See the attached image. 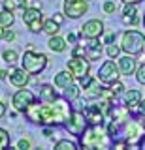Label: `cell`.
Listing matches in <instances>:
<instances>
[{
	"label": "cell",
	"mask_w": 145,
	"mask_h": 150,
	"mask_svg": "<svg viewBox=\"0 0 145 150\" xmlns=\"http://www.w3.org/2000/svg\"><path fill=\"white\" fill-rule=\"evenodd\" d=\"M47 47L53 53H64L66 47H68V41H66V38H60L59 34H55V36H49Z\"/></svg>",
	"instance_id": "17"
},
{
	"label": "cell",
	"mask_w": 145,
	"mask_h": 150,
	"mask_svg": "<svg viewBox=\"0 0 145 150\" xmlns=\"http://www.w3.org/2000/svg\"><path fill=\"white\" fill-rule=\"evenodd\" d=\"M138 112H139L141 116H145V100L139 101V105H138Z\"/></svg>",
	"instance_id": "39"
},
{
	"label": "cell",
	"mask_w": 145,
	"mask_h": 150,
	"mask_svg": "<svg viewBox=\"0 0 145 150\" xmlns=\"http://www.w3.org/2000/svg\"><path fill=\"white\" fill-rule=\"evenodd\" d=\"M36 101V96L32 94L26 86H23L19 88L15 94L11 96V105L15 107V111H21V112H25V109L29 105H32V103Z\"/></svg>",
	"instance_id": "12"
},
{
	"label": "cell",
	"mask_w": 145,
	"mask_h": 150,
	"mask_svg": "<svg viewBox=\"0 0 145 150\" xmlns=\"http://www.w3.org/2000/svg\"><path fill=\"white\" fill-rule=\"evenodd\" d=\"M59 30H60V25L55 19H47V21H44V32L47 36H55V34H59Z\"/></svg>",
	"instance_id": "23"
},
{
	"label": "cell",
	"mask_w": 145,
	"mask_h": 150,
	"mask_svg": "<svg viewBox=\"0 0 145 150\" xmlns=\"http://www.w3.org/2000/svg\"><path fill=\"white\" fill-rule=\"evenodd\" d=\"M55 100H59V94L55 90V86L41 84L40 86V101H55Z\"/></svg>",
	"instance_id": "20"
},
{
	"label": "cell",
	"mask_w": 145,
	"mask_h": 150,
	"mask_svg": "<svg viewBox=\"0 0 145 150\" xmlns=\"http://www.w3.org/2000/svg\"><path fill=\"white\" fill-rule=\"evenodd\" d=\"M21 68H25L30 75H40L47 68V56L44 53H36L34 49H29L21 58Z\"/></svg>",
	"instance_id": "5"
},
{
	"label": "cell",
	"mask_w": 145,
	"mask_h": 150,
	"mask_svg": "<svg viewBox=\"0 0 145 150\" xmlns=\"http://www.w3.org/2000/svg\"><path fill=\"white\" fill-rule=\"evenodd\" d=\"M115 9H117V6H115V2H111V0H107V2H104V11L106 13H115Z\"/></svg>",
	"instance_id": "36"
},
{
	"label": "cell",
	"mask_w": 145,
	"mask_h": 150,
	"mask_svg": "<svg viewBox=\"0 0 145 150\" xmlns=\"http://www.w3.org/2000/svg\"><path fill=\"white\" fill-rule=\"evenodd\" d=\"M74 83V75L68 71V69H64V71H59V73H55V86L57 88H66L70 86V84Z\"/></svg>",
	"instance_id": "19"
},
{
	"label": "cell",
	"mask_w": 145,
	"mask_h": 150,
	"mask_svg": "<svg viewBox=\"0 0 145 150\" xmlns=\"http://www.w3.org/2000/svg\"><path fill=\"white\" fill-rule=\"evenodd\" d=\"M2 58H4V62H8V64H15L17 60H19V54H17V51H13V49H6L2 53Z\"/></svg>",
	"instance_id": "26"
},
{
	"label": "cell",
	"mask_w": 145,
	"mask_h": 150,
	"mask_svg": "<svg viewBox=\"0 0 145 150\" xmlns=\"http://www.w3.org/2000/svg\"><path fill=\"white\" fill-rule=\"evenodd\" d=\"M143 144H145V141H143Z\"/></svg>",
	"instance_id": "51"
},
{
	"label": "cell",
	"mask_w": 145,
	"mask_h": 150,
	"mask_svg": "<svg viewBox=\"0 0 145 150\" xmlns=\"http://www.w3.org/2000/svg\"><path fill=\"white\" fill-rule=\"evenodd\" d=\"M102 51H104V47H102L100 38H98V40H91V43L87 45V58L89 60H98L102 56Z\"/></svg>",
	"instance_id": "18"
},
{
	"label": "cell",
	"mask_w": 145,
	"mask_h": 150,
	"mask_svg": "<svg viewBox=\"0 0 145 150\" xmlns=\"http://www.w3.org/2000/svg\"><path fill=\"white\" fill-rule=\"evenodd\" d=\"M102 34H104V23L100 19H91L79 30V40H98Z\"/></svg>",
	"instance_id": "11"
},
{
	"label": "cell",
	"mask_w": 145,
	"mask_h": 150,
	"mask_svg": "<svg viewBox=\"0 0 145 150\" xmlns=\"http://www.w3.org/2000/svg\"><path fill=\"white\" fill-rule=\"evenodd\" d=\"M123 139L128 143V148H138L145 141V118L143 120H126L121 128Z\"/></svg>",
	"instance_id": "3"
},
{
	"label": "cell",
	"mask_w": 145,
	"mask_h": 150,
	"mask_svg": "<svg viewBox=\"0 0 145 150\" xmlns=\"http://www.w3.org/2000/svg\"><path fill=\"white\" fill-rule=\"evenodd\" d=\"M89 11V0H64L62 13L70 19H79Z\"/></svg>",
	"instance_id": "10"
},
{
	"label": "cell",
	"mask_w": 145,
	"mask_h": 150,
	"mask_svg": "<svg viewBox=\"0 0 145 150\" xmlns=\"http://www.w3.org/2000/svg\"><path fill=\"white\" fill-rule=\"evenodd\" d=\"M121 45H115V43H107V49H106V53L109 58H119L121 56Z\"/></svg>",
	"instance_id": "27"
},
{
	"label": "cell",
	"mask_w": 145,
	"mask_h": 150,
	"mask_svg": "<svg viewBox=\"0 0 145 150\" xmlns=\"http://www.w3.org/2000/svg\"><path fill=\"white\" fill-rule=\"evenodd\" d=\"M76 148H77V143L70 139H60L55 143V150H76Z\"/></svg>",
	"instance_id": "25"
},
{
	"label": "cell",
	"mask_w": 145,
	"mask_h": 150,
	"mask_svg": "<svg viewBox=\"0 0 145 150\" xmlns=\"http://www.w3.org/2000/svg\"><path fill=\"white\" fill-rule=\"evenodd\" d=\"M81 90L83 88L81 86H77V84H70V86H66L64 88V98H66L68 101H76L77 98H79V94H81Z\"/></svg>",
	"instance_id": "22"
},
{
	"label": "cell",
	"mask_w": 145,
	"mask_h": 150,
	"mask_svg": "<svg viewBox=\"0 0 145 150\" xmlns=\"http://www.w3.org/2000/svg\"><path fill=\"white\" fill-rule=\"evenodd\" d=\"M8 146H10V133H8L6 129L0 128V150H4Z\"/></svg>",
	"instance_id": "28"
},
{
	"label": "cell",
	"mask_w": 145,
	"mask_h": 150,
	"mask_svg": "<svg viewBox=\"0 0 145 150\" xmlns=\"http://www.w3.org/2000/svg\"><path fill=\"white\" fill-rule=\"evenodd\" d=\"M4 8H6V9H10V11H15V9L19 8V6H17V2H15V0H4Z\"/></svg>",
	"instance_id": "37"
},
{
	"label": "cell",
	"mask_w": 145,
	"mask_h": 150,
	"mask_svg": "<svg viewBox=\"0 0 145 150\" xmlns=\"http://www.w3.org/2000/svg\"><path fill=\"white\" fill-rule=\"evenodd\" d=\"M85 116H87V122L89 126H98V124H104V118H107L106 112L100 109V105L98 103H89L85 107Z\"/></svg>",
	"instance_id": "14"
},
{
	"label": "cell",
	"mask_w": 145,
	"mask_h": 150,
	"mask_svg": "<svg viewBox=\"0 0 145 150\" xmlns=\"http://www.w3.org/2000/svg\"><path fill=\"white\" fill-rule=\"evenodd\" d=\"M77 38H79V36H76V34H72V32H70V34L66 36V41H68V43H76Z\"/></svg>",
	"instance_id": "40"
},
{
	"label": "cell",
	"mask_w": 145,
	"mask_h": 150,
	"mask_svg": "<svg viewBox=\"0 0 145 150\" xmlns=\"http://www.w3.org/2000/svg\"><path fill=\"white\" fill-rule=\"evenodd\" d=\"M15 2H17V6L23 8V9H25V8H29V6H26V2H29V0H15Z\"/></svg>",
	"instance_id": "44"
},
{
	"label": "cell",
	"mask_w": 145,
	"mask_h": 150,
	"mask_svg": "<svg viewBox=\"0 0 145 150\" xmlns=\"http://www.w3.org/2000/svg\"><path fill=\"white\" fill-rule=\"evenodd\" d=\"M92 83H94V79H92V75H91V73H89V75H85V77H81V79H79V86H81L83 90H85V88H89V86H91Z\"/></svg>",
	"instance_id": "33"
},
{
	"label": "cell",
	"mask_w": 145,
	"mask_h": 150,
	"mask_svg": "<svg viewBox=\"0 0 145 150\" xmlns=\"http://www.w3.org/2000/svg\"><path fill=\"white\" fill-rule=\"evenodd\" d=\"M113 40H115V36H113V34H109V36H106L104 43H113Z\"/></svg>",
	"instance_id": "45"
},
{
	"label": "cell",
	"mask_w": 145,
	"mask_h": 150,
	"mask_svg": "<svg viewBox=\"0 0 145 150\" xmlns=\"http://www.w3.org/2000/svg\"><path fill=\"white\" fill-rule=\"evenodd\" d=\"M79 146L87 150H107L113 148V137L107 131V128H104V124L89 126L85 133L79 137Z\"/></svg>",
	"instance_id": "2"
},
{
	"label": "cell",
	"mask_w": 145,
	"mask_h": 150,
	"mask_svg": "<svg viewBox=\"0 0 145 150\" xmlns=\"http://www.w3.org/2000/svg\"><path fill=\"white\" fill-rule=\"evenodd\" d=\"M121 77L119 64H115V60H106L98 69V81L102 84H111Z\"/></svg>",
	"instance_id": "9"
},
{
	"label": "cell",
	"mask_w": 145,
	"mask_h": 150,
	"mask_svg": "<svg viewBox=\"0 0 145 150\" xmlns=\"http://www.w3.org/2000/svg\"><path fill=\"white\" fill-rule=\"evenodd\" d=\"M8 81H10V84H13L15 88H23V86L29 84L30 73L26 71L25 68H15V66H11V68L8 69Z\"/></svg>",
	"instance_id": "13"
},
{
	"label": "cell",
	"mask_w": 145,
	"mask_h": 150,
	"mask_svg": "<svg viewBox=\"0 0 145 150\" xmlns=\"http://www.w3.org/2000/svg\"><path fill=\"white\" fill-rule=\"evenodd\" d=\"M15 148H19V150H29V148H32L30 139H26V137L19 139V141H17V146H15Z\"/></svg>",
	"instance_id": "34"
},
{
	"label": "cell",
	"mask_w": 145,
	"mask_h": 150,
	"mask_svg": "<svg viewBox=\"0 0 145 150\" xmlns=\"http://www.w3.org/2000/svg\"><path fill=\"white\" fill-rule=\"evenodd\" d=\"M66 69L74 75V79H81L91 73V60L85 56H72L66 62Z\"/></svg>",
	"instance_id": "8"
},
{
	"label": "cell",
	"mask_w": 145,
	"mask_h": 150,
	"mask_svg": "<svg viewBox=\"0 0 145 150\" xmlns=\"http://www.w3.org/2000/svg\"><path fill=\"white\" fill-rule=\"evenodd\" d=\"M121 49L126 54H141L145 49V36L139 30H126L121 36Z\"/></svg>",
	"instance_id": "4"
},
{
	"label": "cell",
	"mask_w": 145,
	"mask_h": 150,
	"mask_svg": "<svg viewBox=\"0 0 145 150\" xmlns=\"http://www.w3.org/2000/svg\"><path fill=\"white\" fill-rule=\"evenodd\" d=\"M4 115H6V103H4V101H0V118H2Z\"/></svg>",
	"instance_id": "42"
},
{
	"label": "cell",
	"mask_w": 145,
	"mask_h": 150,
	"mask_svg": "<svg viewBox=\"0 0 145 150\" xmlns=\"http://www.w3.org/2000/svg\"><path fill=\"white\" fill-rule=\"evenodd\" d=\"M23 23L34 34L44 32V15H41V11L38 8H25V11H23Z\"/></svg>",
	"instance_id": "7"
},
{
	"label": "cell",
	"mask_w": 145,
	"mask_h": 150,
	"mask_svg": "<svg viewBox=\"0 0 145 150\" xmlns=\"http://www.w3.org/2000/svg\"><path fill=\"white\" fill-rule=\"evenodd\" d=\"M143 26H145V15H143Z\"/></svg>",
	"instance_id": "49"
},
{
	"label": "cell",
	"mask_w": 145,
	"mask_h": 150,
	"mask_svg": "<svg viewBox=\"0 0 145 150\" xmlns=\"http://www.w3.org/2000/svg\"><path fill=\"white\" fill-rule=\"evenodd\" d=\"M109 88L115 92V96H119V94H123V92H124V88H126V86H124V84L119 81V79H117L115 83H111V84H109Z\"/></svg>",
	"instance_id": "31"
},
{
	"label": "cell",
	"mask_w": 145,
	"mask_h": 150,
	"mask_svg": "<svg viewBox=\"0 0 145 150\" xmlns=\"http://www.w3.org/2000/svg\"><path fill=\"white\" fill-rule=\"evenodd\" d=\"M100 92H102V84H98L94 81L89 88H85V98H87V100H94V98L100 100Z\"/></svg>",
	"instance_id": "24"
},
{
	"label": "cell",
	"mask_w": 145,
	"mask_h": 150,
	"mask_svg": "<svg viewBox=\"0 0 145 150\" xmlns=\"http://www.w3.org/2000/svg\"><path fill=\"white\" fill-rule=\"evenodd\" d=\"M123 15H128V17H136V15H138V4H124Z\"/></svg>",
	"instance_id": "29"
},
{
	"label": "cell",
	"mask_w": 145,
	"mask_h": 150,
	"mask_svg": "<svg viewBox=\"0 0 145 150\" xmlns=\"http://www.w3.org/2000/svg\"><path fill=\"white\" fill-rule=\"evenodd\" d=\"M72 56H87V47L83 41H79V45L72 51Z\"/></svg>",
	"instance_id": "32"
},
{
	"label": "cell",
	"mask_w": 145,
	"mask_h": 150,
	"mask_svg": "<svg viewBox=\"0 0 145 150\" xmlns=\"http://www.w3.org/2000/svg\"><path fill=\"white\" fill-rule=\"evenodd\" d=\"M124 4H139V2H143V0H123Z\"/></svg>",
	"instance_id": "47"
},
{
	"label": "cell",
	"mask_w": 145,
	"mask_h": 150,
	"mask_svg": "<svg viewBox=\"0 0 145 150\" xmlns=\"http://www.w3.org/2000/svg\"><path fill=\"white\" fill-rule=\"evenodd\" d=\"M119 69H121V75H132L136 73V69H138V62H136V56L134 54H126L124 56H119Z\"/></svg>",
	"instance_id": "15"
},
{
	"label": "cell",
	"mask_w": 145,
	"mask_h": 150,
	"mask_svg": "<svg viewBox=\"0 0 145 150\" xmlns=\"http://www.w3.org/2000/svg\"><path fill=\"white\" fill-rule=\"evenodd\" d=\"M4 40H6V41H13V40H15V32L10 30V28H6V32H4Z\"/></svg>",
	"instance_id": "38"
},
{
	"label": "cell",
	"mask_w": 145,
	"mask_h": 150,
	"mask_svg": "<svg viewBox=\"0 0 145 150\" xmlns=\"http://www.w3.org/2000/svg\"><path fill=\"white\" fill-rule=\"evenodd\" d=\"M141 100H143V96H141V92H139V90L128 88V90L123 92V103H124V105H128V107L139 105V101H141Z\"/></svg>",
	"instance_id": "16"
},
{
	"label": "cell",
	"mask_w": 145,
	"mask_h": 150,
	"mask_svg": "<svg viewBox=\"0 0 145 150\" xmlns=\"http://www.w3.org/2000/svg\"><path fill=\"white\" fill-rule=\"evenodd\" d=\"M136 81L139 84H145V64L138 66V69H136Z\"/></svg>",
	"instance_id": "30"
},
{
	"label": "cell",
	"mask_w": 145,
	"mask_h": 150,
	"mask_svg": "<svg viewBox=\"0 0 145 150\" xmlns=\"http://www.w3.org/2000/svg\"><path fill=\"white\" fill-rule=\"evenodd\" d=\"M0 2H2V4H4V0H0Z\"/></svg>",
	"instance_id": "50"
},
{
	"label": "cell",
	"mask_w": 145,
	"mask_h": 150,
	"mask_svg": "<svg viewBox=\"0 0 145 150\" xmlns=\"http://www.w3.org/2000/svg\"><path fill=\"white\" fill-rule=\"evenodd\" d=\"M123 23L124 25H132V26H138L139 25V17H128V15H123Z\"/></svg>",
	"instance_id": "35"
},
{
	"label": "cell",
	"mask_w": 145,
	"mask_h": 150,
	"mask_svg": "<svg viewBox=\"0 0 145 150\" xmlns=\"http://www.w3.org/2000/svg\"><path fill=\"white\" fill-rule=\"evenodd\" d=\"M53 19H55V21L59 23V25H62V21H64V17L60 15V13H55V15H53Z\"/></svg>",
	"instance_id": "43"
},
{
	"label": "cell",
	"mask_w": 145,
	"mask_h": 150,
	"mask_svg": "<svg viewBox=\"0 0 145 150\" xmlns=\"http://www.w3.org/2000/svg\"><path fill=\"white\" fill-rule=\"evenodd\" d=\"M13 23H15V15H13V11H10V9L4 8L2 11H0V25H2L4 28H10V26H13Z\"/></svg>",
	"instance_id": "21"
},
{
	"label": "cell",
	"mask_w": 145,
	"mask_h": 150,
	"mask_svg": "<svg viewBox=\"0 0 145 150\" xmlns=\"http://www.w3.org/2000/svg\"><path fill=\"white\" fill-rule=\"evenodd\" d=\"M64 126H66V129L74 135V137H81V135L85 133V129L89 128L85 112L83 111H72V115H70V118L66 120Z\"/></svg>",
	"instance_id": "6"
},
{
	"label": "cell",
	"mask_w": 145,
	"mask_h": 150,
	"mask_svg": "<svg viewBox=\"0 0 145 150\" xmlns=\"http://www.w3.org/2000/svg\"><path fill=\"white\" fill-rule=\"evenodd\" d=\"M4 32H6V28L0 25V40H4Z\"/></svg>",
	"instance_id": "48"
},
{
	"label": "cell",
	"mask_w": 145,
	"mask_h": 150,
	"mask_svg": "<svg viewBox=\"0 0 145 150\" xmlns=\"http://www.w3.org/2000/svg\"><path fill=\"white\" fill-rule=\"evenodd\" d=\"M44 135H45V137H53V131H51V126H44Z\"/></svg>",
	"instance_id": "41"
},
{
	"label": "cell",
	"mask_w": 145,
	"mask_h": 150,
	"mask_svg": "<svg viewBox=\"0 0 145 150\" xmlns=\"http://www.w3.org/2000/svg\"><path fill=\"white\" fill-rule=\"evenodd\" d=\"M72 115V101L59 98L55 101H34L25 109L26 120L38 126H64Z\"/></svg>",
	"instance_id": "1"
},
{
	"label": "cell",
	"mask_w": 145,
	"mask_h": 150,
	"mask_svg": "<svg viewBox=\"0 0 145 150\" xmlns=\"http://www.w3.org/2000/svg\"><path fill=\"white\" fill-rule=\"evenodd\" d=\"M0 79H8V69H0Z\"/></svg>",
	"instance_id": "46"
}]
</instances>
